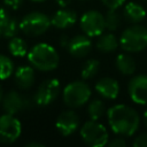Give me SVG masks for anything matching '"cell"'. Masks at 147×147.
Listing matches in <instances>:
<instances>
[{
	"mask_svg": "<svg viewBox=\"0 0 147 147\" xmlns=\"http://www.w3.org/2000/svg\"><path fill=\"white\" fill-rule=\"evenodd\" d=\"M28 60L33 68L40 71L55 70L60 62L56 49L46 42H39L34 45L28 52Z\"/></svg>",
	"mask_w": 147,
	"mask_h": 147,
	"instance_id": "2",
	"label": "cell"
},
{
	"mask_svg": "<svg viewBox=\"0 0 147 147\" xmlns=\"http://www.w3.org/2000/svg\"><path fill=\"white\" fill-rule=\"evenodd\" d=\"M76 22H77V14L71 9H67V7L59 9L51 17L52 25L60 30L68 29V28L72 26Z\"/></svg>",
	"mask_w": 147,
	"mask_h": 147,
	"instance_id": "15",
	"label": "cell"
},
{
	"mask_svg": "<svg viewBox=\"0 0 147 147\" xmlns=\"http://www.w3.org/2000/svg\"><path fill=\"white\" fill-rule=\"evenodd\" d=\"M82 140L90 147H103L109 141V133L98 121H86L79 129Z\"/></svg>",
	"mask_w": 147,
	"mask_h": 147,
	"instance_id": "5",
	"label": "cell"
},
{
	"mask_svg": "<svg viewBox=\"0 0 147 147\" xmlns=\"http://www.w3.org/2000/svg\"><path fill=\"white\" fill-rule=\"evenodd\" d=\"M8 49L11 55L17 56V57H22L28 54V45L25 40L16 36L10 38L9 44H8Z\"/></svg>",
	"mask_w": 147,
	"mask_h": 147,
	"instance_id": "21",
	"label": "cell"
},
{
	"mask_svg": "<svg viewBox=\"0 0 147 147\" xmlns=\"http://www.w3.org/2000/svg\"><path fill=\"white\" fill-rule=\"evenodd\" d=\"M100 70V61L96 59H88L82 67L80 76L83 79H92Z\"/></svg>",
	"mask_w": 147,
	"mask_h": 147,
	"instance_id": "23",
	"label": "cell"
},
{
	"mask_svg": "<svg viewBox=\"0 0 147 147\" xmlns=\"http://www.w3.org/2000/svg\"><path fill=\"white\" fill-rule=\"evenodd\" d=\"M2 96H3V90H2V86H1V84H0V103H1Z\"/></svg>",
	"mask_w": 147,
	"mask_h": 147,
	"instance_id": "33",
	"label": "cell"
},
{
	"mask_svg": "<svg viewBox=\"0 0 147 147\" xmlns=\"http://www.w3.org/2000/svg\"><path fill=\"white\" fill-rule=\"evenodd\" d=\"M95 91L100 96L107 100H115L119 94V84L115 78L102 77L95 83Z\"/></svg>",
	"mask_w": 147,
	"mask_h": 147,
	"instance_id": "14",
	"label": "cell"
},
{
	"mask_svg": "<svg viewBox=\"0 0 147 147\" xmlns=\"http://www.w3.org/2000/svg\"><path fill=\"white\" fill-rule=\"evenodd\" d=\"M119 46L127 53H138L147 47V29L133 24L123 30L119 37Z\"/></svg>",
	"mask_w": 147,
	"mask_h": 147,
	"instance_id": "3",
	"label": "cell"
},
{
	"mask_svg": "<svg viewBox=\"0 0 147 147\" xmlns=\"http://www.w3.org/2000/svg\"><path fill=\"white\" fill-rule=\"evenodd\" d=\"M61 92V85L59 79L48 78L45 79L37 88L33 101L39 106H48L59 96Z\"/></svg>",
	"mask_w": 147,
	"mask_h": 147,
	"instance_id": "8",
	"label": "cell"
},
{
	"mask_svg": "<svg viewBox=\"0 0 147 147\" xmlns=\"http://www.w3.org/2000/svg\"><path fill=\"white\" fill-rule=\"evenodd\" d=\"M2 36V32H1V29H0V37Z\"/></svg>",
	"mask_w": 147,
	"mask_h": 147,
	"instance_id": "36",
	"label": "cell"
},
{
	"mask_svg": "<svg viewBox=\"0 0 147 147\" xmlns=\"http://www.w3.org/2000/svg\"><path fill=\"white\" fill-rule=\"evenodd\" d=\"M68 42H69V38H68V36L62 34V36H61V39H60V44H61V46H62V47H67Z\"/></svg>",
	"mask_w": 147,
	"mask_h": 147,
	"instance_id": "31",
	"label": "cell"
},
{
	"mask_svg": "<svg viewBox=\"0 0 147 147\" xmlns=\"http://www.w3.org/2000/svg\"><path fill=\"white\" fill-rule=\"evenodd\" d=\"M144 123H145V125L147 126V110L144 113Z\"/></svg>",
	"mask_w": 147,
	"mask_h": 147,
	"instance_id": "34",
	"label": "cell"
},
{
	"mask_svg": "<svg viewBox=\"0 0 147 147\" xmlns=\"http://www.w3.org/2000/svg\"><path fill=\"white\" fill-rule=\"evenodd\" d=\"M80 29L88 37H99L106 30L105 15L98 10H87L79 18Z\"/></svg>",
	"mask_w": 147,
	"mask_h": 147,
	"instance_id": "7",
	"label": "cell"
},
{
	"mask_svg": "<svg viewBox=\"0 0 147 147\" xmlns=\"http://www.w3.org/2000/svg\"><path fill=\"white\" fill-rule=\"evenodd\" d=\"M3 1L7 7H9L11 9H18L22 6L24 0H3Z\"/></svg>",
	"mask_w": 147,
	"mask_h": 147,
	"instance_id": "29",
	"label": "cell"
},
{
	"mask_svg": "<svg viewBox=\"0 0 147 147\" xmlns=\"http://www.w3.org/2000/svg\"><path fill=\"white\" fill-rule=\"evenodd\" d=\"M107 119L111 131L122 137H132L139 129L140 116L138 111L127 105H114L107 109Z\"/></svg>",
	"mask_w": 147,
	"mask_h": 147,
	"instance_id": "1",
	"label": "cell"
},
{
	"mask_svg": "<svg viewBox=\"0 0 147 147\" xmlns=\"http://www.w3.org/2000/svg\"><path fill=\"white\" fill-rule=\"evenodd\" d=\"M130 99L141 106H147V74L133 76L127 84Z\"/></svg>",
	"mask_w": 147,
	"mask_h": 147,
	"instance_id": "10",
	"label": "cell"
},
{
	"mask_svg": "<svg viewBox=\"0 0 147 147\" xmlns=\"http://www.w3.org/2000/svg\"><path fill=\"white\" fill-rule=\"evenodd\" d=\"M132 145L134 147H147V132H144V133L137 136L133 139Z\"/></svg>",
	"mask_w": 147,
	"mask_h": 147,
	"instance_id": "26",
	"label": "cell"
},
{
	"mask_svg": "<svg viewBox=\"0 0 147 147\" xmlns=\"http://www.w3.org/2000/svg\"><path fill=\"white\" fill-rule=\"evenodd\" d=\"M55 2L60 6V7H62V8H65V7H68L71 2H72V0H55Z\"/></svg>",
	"mask_w": 147,
	"mask_h": 147,
	"instance_id": "30",
	"label": "cell"
},
{
	"mask_svg": "<svg viewBox=\"0 0 147 147\" xmlns=\"http://www.w3.org/2000/svg\"><path fill=\"white\" fill-rule=\"evenodd\" d=\"M26 147H44V145L41 142H37V141H31L29 144L25 145Z\"/></svg>",
	"mask_w": 147,
	"mask_h": 147,
	"instance_id": "32",
	"label": "cell"
},
{
	"mask_svg": "<svg viewBox=\"0 0 147 147\" xmlns=\"http://www.w3.org/2000/svg\"><path fill=\"white\" fill-rule=\"evenodd\" d=\"M116 69L124 76H132L137 70L136 60L130 55V53H121L115 59Z\"/></svg>",
	"mask_w": 147,
	"mask_h": 147,
	"instance_id": "19",
	"label": "cell"
},
{
	"mask_svg": "<svg viewBox=\"0 0 147 147\" xmlns=\"http://www.w3.org/2000/svg\"><path fill=\"white\" fill-rule=\"evenodd\" d=\"M79 125H80V118L78 114L72 109L62 111L55 121V127L64 137L76 132L79 129Z\"/></svg>",
	"mask_w": 147,
	"mask_h": 147,
	"instance_id": "11",
	"label": "cell"
},
{
	"mask_svg": "<svg viewBox=\"0 0 147 147\" xmlns=\"http://www.w3.org/2000/svg\"><path fill=\"white\" fill-rule=\"evenodd\" d=\"M91 87L83 80H75L69 83L62 91V99L64 105L69 108H79L91 99Z\"/></svg>",
	"mask_w": 147,
	"mask_h": 147,
	"instance_id": "4",
	"label": "cell"
},
{
	"mask_svg": "<svg viewBox=\"0 0 147 147\" xmlns=\"http://www.w3.org/2000/svg\"><path fill=\"white\" fill-rule=\"evenodd\" d=\"M95 46H96L98 51H100L102 53H111L118 48L119 40L117 39V37L114 33H111L109 31L108 33H102L99 36Z\"/></svg>",
	"mask_w": 147,
	"mask_h": 147,
	"instance_id": "20",
	"label": "cell"
},
{
	"mask_svg": "<svg viewBox=\"0 0 147 147\" xmlns=\"http://www.w3.org/2000/svg\"><path fill=\"white\" fill-rule=\"evenodd\" d=\"M107 113V109L105 107V103L100 99H94L88 102L87 106V114L90 119L99 121L105 114Z\"/></svg>",
	"mask_w": 147,
	"mask_h": 147,
	"instance_id": "22",
	"label": "cell"
},
{
	"mask_svg": "<svg viewBox=\"0 0 147 147\" xmlns=\"http://www.w3.org/2000/svg\"><path fill=\"white\" fill-rule=\"evenodd\" d=\"M14 72L13 61L2 54H0V79H7Z\"/></svg>",
	"mask_w": 147,
	"mask_h": 147,
	"instance_id": "25",
	"label": "cell"
},
{
	"mask_svg": "<svg viewBox=\"0 0 147 147\" xmlns=\"http://www.w3.org/2000/svg\"><path fill=\"white\" fill-rule=\"evenodd\" d=\"M70 55L74 57H85L92 51L91 37L86 34H77L74 38L69 39V42L65 47Z\"/></svg>",
	"mask_w": 147,
	"mask_h": 147,
	"instance_id": "13",
	"label": "cell"
},
{
	"mask_svg": "<svg viewBox=\"0 0 147 147\" xmlns=\"http://www.w3.org/2000/svg\"><path fill=\"white\" fill-rule=\"evenodd\" d=\"M14 78H15L16 85L21 90H29L30 87H32V85L34 84V80H36L33 67H30V65L18 67L15 71Z\"/></svg>",
	"mask_w": 147,
	"mask_h": 147,
	"instance_id": "16",
	"label": "cell"
},
{
	"mask_svg": "<svg viewBox=\"0 0 147 147\" xmlns=\"http://www.w3.org/2000/svg\"><path fill=\"white\" fill-rule=\"evenodd\" d=\"M105 25L106 30L113 32L118 29L121 25V15L116 11V9H108L105 15Z\"/></svg>",
	"mask_w": 147,
	"mask_h": 147,
	"instance_id": "24",
	"label": "cell"
},
{
	"mask_svg": "<svg viewBox=\"0 0 147 147\" xmlns=\"http://www.w3.org/2000/svg\"><path fill=\"white\" fill-rule=\"evenodd\" d=\"M1 105L7 114L15 115L30 107V99L16 91H9L2 96Z\"/></svg>",
	"mask_w": 147,
	"mask_h": 147,
	"instance_id": "12",
	"label": "cell"
},
{
	"mask_svg": "<svg viewBox=\"0 0 147 147\" xmlns=\"http://www.w3.org/2000/svg\"><path fill=\"white\" fill-rule=\"evenodd\" d=\"M51 25V17L40 11H32L21 20L20 30L26 36L37 37L44 34Z\"/></svg>",
	"mask_w": 147,
	"mask_h": 147,
	"instance_id": "6",
	"label": "cell"
},
{
	"mask_svg": "<svg viewBox=\"0 0 147 147\" xmlns=\"http://www.w3.org/2000/svg\"><path fill=\"white\" fill-rule=\"evenodd\" d=\"M123 17L132 24H138L146 17V10L140 3L131 1L124 6Z\"/></svg>",
	"mask_w": 147,
	"mask_h": 147,
	"instance_id": "18",
	"label": "cell"
},
{
	"mask_svg": "<svg viewBox=\"0 0 147 147\" xmlns=\"http://www.w3.org/2000/svg\"><path fill=\"white\" fill-rule=\"evenodd\" d=\"M146 1H147V0H146Z\"/></svg>",
	"mask_w": 147,
	"mask_h": 147,
	"instance_id": "37",
	"label": "cell"
},
{
	"mask_svg": "<svg viewBox=\"0 0 147 147\" xmlns=\"http://www.w3.org/2000/svg\"><path fill=\"white\" fill-rule=\"evenodd\" d=\"M107 145H108L109 147H124V146L126 145V141H125L124 137H122V136H117V137L110 139V140L108 141Z\"/></svg>",
	"mask_w": 147,
	"mask_h": 147,
	"instance_id": "27",
	"label": "cell"
},
{
	"mask_svg": "<svg viewBox=\"0 0 147 147\" xmlns=\"http://www.w3.org/2000/svg\"><path fill=\"white\" fill-rule=\"evenodd\" d=\"M22 132L21 122L11 114L0 116V142L11 144L18 139Z\"/></svg>",
	"mask_w": 147,
	"mask_h": 147,
	"instance_id": "9",
	"label": "cell"
},
{
	"mask_svg": "<svg viewBox=\"0 0 147 147\" xmlns=\"http://www.w3.org/2000/svg\"><path fill=\"white\" fill-rule=\"evenodd\" d=\"M101 2L108 9H117L125 2V0H101Z\"/></svg>",
	"mask_w": 147,
	"mask_h": 147,
	"instance_id": "28",
	"label": "cell"
},
{
	"mask_svg": "<svg viewBox=\"0 0 147 147\" xmlns=\"http://www.w3.org/2000/svg\"><path fill=\"white\" fill-rule=\"evenodd\" d=\"M33 2H42V1H46V0H31Z\"/></svg>",
	"mask_w": 147,
	"mask_h": 147,
	"instance_id": "35",
	"label": "cell"
},
{
	"mask_svg": "<svg viewBox=\"0 0 147 147\" xmlns=\"http://www.w3.org/2000/svg\"><path fill=\"white\" fill-rule=\"evenodd\" d=\"M0 29L6 38L15 37L20 30V23L2 7H0Z\"/></svg>",
	"mask_w": 147,
	"mask_h": 147,
	"instance_id": "17",
	"label": "cell"
}]
</instances>
